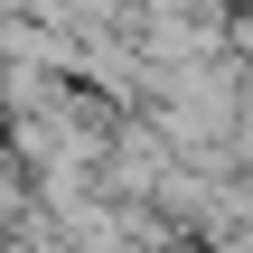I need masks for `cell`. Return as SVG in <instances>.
<instances>
[{
  "instance_id": "6da1fadb",
  "label": "cell",
  "mask_w": 253,
  "mask_h": 253,
  "mask_svg": "<svg viewBox=\"0 0 253 253\" xmlns=\"http://www.w3.org/2000/svg\"><path fill=\"white\" fill-rule=\"evenodd\" d=\"M235 150H244V160H253V103H244V113H235Z\"/></svg>"
}]
</instances>
